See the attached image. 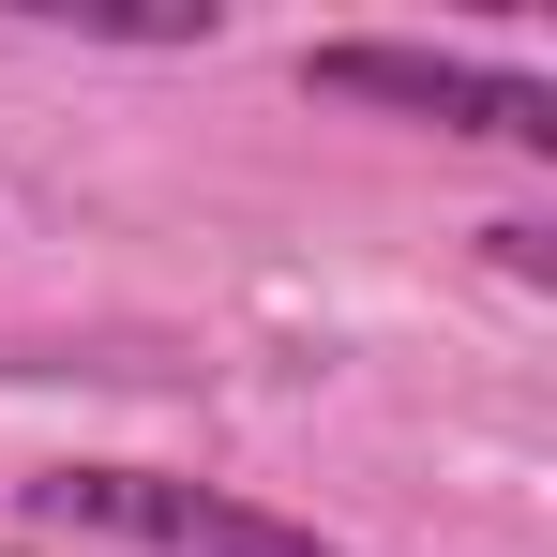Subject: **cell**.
Listing matches in <instances>:
<instances>
[{
    "label": "cell",
    "mask_w": 557,
    "mask_h": 557,
    "mask_svg": "<svg viewBox=\"0 0 557 557\" xmlns=\"http://www.w3.org/2000/svg\"><path fill=\"white\" fill-rule=\"evenodd\" d=\"M301 91L376 106V121H437V136H497V151H557V91L512 61H437V46H317Z\"/></svg>",
    "instance_id": "7a4b0ae2"
},
{
    "label": "cell",
    "mask_w": 557,
    "mask_h": 557,
    "mask_svg": "<svg viewBox=\"0 0 557 557\" xmlns=\"http://www.w3.org/2000/svg\"><path fill=\"white\" fill-rule=\"evenodd\" d=\"M46 528H106V543H166V557H332L317 528H286L226 482H166V467H46L30 482Z\"/></svg>",
    "instance_id": "6da1fadb"
},
{
    "label": "cell",
    "mask_w": 557,
    "mask_h": 557,
    "mask_svg": "<svg viewBox=\"0 0 557 557\" xmlns=\"http://www.w3.org/2000/svg\"><path fill=\"white\" fill-rule=\"evenodd\" d=\"M0 557H15V543H0Z\"/></svg>",
    "instance_id": "3957f363"
}]
</instances>
